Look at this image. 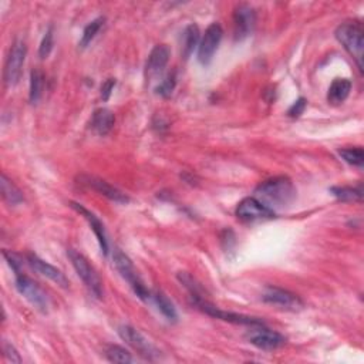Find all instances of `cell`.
<instances>
[{
    "instance_id": "obj_1",
    "label": "cell",
    "mask_w": 364,
    "mask_h": 364,
    "mask_svg": "<svg viewBox=\"0 0 364 364\" xmlns=\"http://www.w3.org/2000/svg\"><path fill=\"white\" fill-rule=\"evenodd\" d=\"M255 194H257L255 198L273 211V208H282L292 204L296 198V188L290 178L275 177L262 182L255 190Z\"/></svg>"
},
{
    "instance_id": "obj_2",
    "label": "cell",
    "mask_w": 364,
    "mask_h": 364,
    "mask_svg": "<svg viewBox=\"0 0 364 364\" xmlns=\"http://www.w3.org/2000/svg\"><path fill=\"white\" fill-rule=\"evenodd\" d=\"M336 39L354 59L360 71H363V50H364V31L360 22H344L336 30Z\"/></svg>"
},
{
    "instance_id": "obj_3",
    "label": "cell",
    "mask_w": 364,
    "mask_h": 364,
    "mask_svg": "<svg viewBox=\"0 0 364 364\" xmlns=\"http://www.w3.org/2000/svg\"><path fill=\"white\" fill-rule=\"evenodd\" d=\"M113 261H114V266L116 269L118 270L120 275L122 276V279H125L127 282H129V285L133 287L134 294L142 299V300H147L148 298H151V294L150 290L145 287L144 282L141 281L138 272L134 266V263L131 262V259L127 257V255L120 250V249H116L114 253H113Z\"/></svg>"
},
{
    "instance_id": "obj_4",
    "label": "cell",
    "mask_w": 364,
    "mask_h": 364,
    "mask_svg": "<svg viewBox=\"0 0 364 364\" xmlns=\"http://www.w3.org/2000/svg\"><path fill=\"white\" fill-rule=\"evenodd\" d=\"M67 257H68L73 268H75V270L77 272L79 278L86 285V287L96 298H101L103 296V283H101L100 276L97 275L96 269L90 265V262L83 257L81 253H79L75 249H68Z\"/></svg>"
},
{
    "instance_id": "obj_5",
    "label": "cell",
    "mask_w": 364,
    "mask_h": 364,
    "mask_svg": "<svg viewBox=\"0 0 364 364\" xmlns=\"http://www.w3.org/2000/svg\"><path fill=\"white\" fill-rule=\"evenodd\" d=\"M26 44L22 40H17L13 43L10 47L9 56L5 63V70H3V80L8 87H13L22 79V71L26 60Z\"/></svg>"
},
{
    "instance_id": "obj_6",
    "label": "cell",
    "mask_w": 364,
    "mask_h": 364,
    "mask_svg": "<svg viewBox=\"0 0 364 364\" xmlns=\"http://www.w3.org/2000/svg\"><path fill=\"white\" fill-rule=\"evenodd\" d=\"M14 276H16L14 283L17 292H19L23 298H26L36 309H39L42 312H47L49 296L44 290L22 272L14 273Z\"/></svg>"
},
{
    "instance_id": "obj_7",
    "label": "cell",
    "mask_w": 364,
    "mask_h": 364,
    "mask_svg": "<svg viewBox=\"0 0 364 364\" xmlns=\"http://www.w3.org/2000/svg\"><path fill=\"white\" fill-rule=\"evenodd\" d=\"M192 299H194V303L199 309V311H203L204 313H207L208 316H212L215 319H221V320H225L229 323L249 326V327L265 326V322L259 317H252V316H246V315H239V313H232V312L222 311V309L216 307V306L211 304L209 302H207L204 298H192Z\"/></svg>"
},
{
    "instance_id": "obj_8",
    "label": "cell",
    "mask_w": 364,
    "mask_h": 364,
    "mask_svg": "<svg viewBox=\"0 0 364 364\" xmlns=\"http://www.w3.org/2000/svg\"><path fill=\"white\" fill-rule=\"evenodd\" d=\"M118 335L120 337L129 344L131 348L140 353V356H142L144 359L147 360H154L155 357L159 356V352L157 350L155 346L145 337L141 332H138L137 329L131 326H121L118 329Z\"/></svg>"
},
{
    "instance_id": "obj_9",
    "label": "cell",
    "mask_w": 364,
    "mask_h": 364,
    "mask_svg": "<svg viewBox=\"0 0 364 364\" xmlns=\"http://www.w3.org/2000/svg\"><path fill=\"white\" fill-rule=\"evenodd\" d=\"M236 216L244 222L265 221L275 218V211L269 209L255 196H249L242 199L238 207H236Z\"/></svg>"
},
{
    "instance_id": "obj_10",
    "label": "cell",
    "mask_w": 364,
    "mask_h": 364,
    "mask_svg": "<svg viewBox=\"0 0 364 364\" xmlns=\"http://www.w3.org/2000/svg\"><path fill=\"white\" fill-rule=\"evenodd\" d=\"M222 36H224V30L221 25H218V23H212L205 30L204 38L201 39L198 46V60L201 62V64L208 66L211 63L215 51L218 50V47H220Z\"/></svg>"
},
{
    "instance_id": "obj_11",
    "label": "cell",
    "mask_w": 364,
    "mask_h": 364,
    "mask_svg": "<svg viewBox=\"0 0 364 364\" xmlns=\"http://www.w3.org/2000/svg\"><path fill=\"white\" fill-rule=\"evenodd\" d=\"M262 300L265 303L279 306L282 309H286V311H292V312H298L303 307V302L295 294L275 286H268L265 289Z\"/></svg>"
},
{
    "instance_id": "obj_12",
    "label": "cell",
    "mask_w": 364,
    "mask_h": 364,
    "mask_svg": "<svg viewBox=\"0 0 364 364\" xmlns=\"http://www.w3.org/2000/svg\"><path fill=\"white\" fill-rule=\"evenodd\" d=\"M249 341L261 350H276L286 344V337L278 332L266 329L265 326L250 327Z\"/></svg>"
},
{
    "instance_id": "obj_13",
    "label": "cell",
    "mask_w": 364,
    "mask_h": 364,
    "mask_svg": "<svg viewBox=\"0 0 364 364\" xmlns=\"http://www.w3.org/2000/svg\"><path fill=\"white\" fill-rule=\"evenodd\" d=\"M255 23H257V14L249 5H239L233 13V27L235 38L242 40L253 31Z\"/></svg>"
},
{
    "instance_id": "obj_14",
    "label": "cell",
    "mask_w": 364,
    "mask_h": 364,
    "mask_svg": "<svg viewBox=\"0 0 364 364\" xmlns=\"http://www.w3.org/2000/svg\"><path fill=\"white\" fill-rule=\"evenodd\" d=\"M81 184L87 185L88 188L97 191L99 194L107 196L110 201H114V203H118V204H127L130 201L129 196H127L125 194H122L121 191H118L117 188H114L113 185L108 184V182L100 179V178H96V177H88V175H83L80 178Z\"/></svg>"
},
{
    "instance_id": "obj_15",
    "label": "cell",
    "mask_w": 364,
    "mask_h": 364,
    "mask_svg": "<svg viewBox=\"0 0 364 364\" xmlns=\"http://www.w3.org/2000/svg\"><path fill=\"white\" fill-rule=\"evenodd\" d=\"M27 262L36 272H39L40 275H43L44 278L50 279L51 282H54V283L64 287V289L68 287V281H67L66 275L60 269H57L56 266L50 265L49 262L40 259L39 257H36V255H29Z\"/></svg>"
},
{
    "instance_id": "obj_16",
    "label": "cell",
    "mask_w": 364,
    "mask_h": 364,
    "mask_svg": "<svg viewBox=\"0 0 364 364\" xmlns=\"http://www.w3.org/2000/svg\"><path fill=\"white\" fill-rule=\"evenodd\" d=\"M70 207L77 211L81 216H84V220L90 224L91 229H93L96 238L100 244V248H101V252L104 255L108 253V239H107V233H105V228L103 225V222L99 220V216H96L93 212H90L87 208H84L81 204H77V203H70Z\"/></svg>"
},
{
    "instance_id": "obj_17",
    "label": "cell",
    "mask_w": 364,
    "mask_h": 364,
    "mask_svg": "<svg viewBox=\"0 0 364 364\" xmlns=\"http://www.w3.org/2000/svg\"><path fill=\"white\" fill-rule=\"evenodd\" d=\"M170 60V49L166 44H158L155 46L147 60V67H145V71H147V77L153 79L159 76L164 71V68L167 67Z\"/></svg>"
},
{
    "instance_id": "obj_18",
    "label": "cell",
    "mask_w": 364,
    "mask_h": 364,
    "mask_svg": "<svg viewBox=\"0 0 364 364\" xmlns=\"http://www.w3.org/2000/svg\"><path fill=\"white\" fill-rule=\"evenodd\" d=\"M114 122H116V117L110 110H108V108H99V110L94 112L93 117H91L90 127L96 134L107 135L112 131Z\"/></svg>"
},
{
    "instance_id": "obj_19",
    "label": "cell",
    "mask_w": 364,
    "mask_h": 364,
    "mask_svg": "<svg viewBox=\"0 0 364 364\" xmlns=\"http://www.w3.org/2000/svg\"><path fill=\"white\" fill-rule=\"evenodd\" d=\"M350 91H352V81L349 79H336L329 87L327 100H329V103L333 105H339L349 97Z\"/></svg>"
},
{
    "instance_id": "obj_20",
    "label": "cell",
    "mask_w": 364,
    "mask_h": 364,
    "mask_svg": "<svg viewBox=\"0 0 364 364\" xmlns=\"http://www.w3.org/2000/svg\"><path fill=\"white\" fill-rule=\"evenodd\" d=\"M0 191H2L5 201L12 207L19 205L25 201L22 191L17 188L5 174H2V178H0Z\"/></svg>"
},
{
    "instance_id": "obj_21",
    "label": "cell",
    "mask_w": 364,
    "mask_h": 364,
    "mask_svg": "<svg viewBox=\"0 0 364 364\" xmlns=\"http://www.w3.org/2000/svg\"><path fill=\"white\" fill-rule=\"evenodd\" d=\"M199 29L196 25H190L187 26V29L182 33V38H181V54L184 59H188L194 49L198 46L199 43Z\"/></svg>"
},
{
    "instance_id": "obj_22",
    "label": "cell",
    "mask_w": 364,
    "mask_h": 364,
    "mask_svg": "<svg viewBox=\"0 0 364 364\" xmlns=\"http://www.w3.org/2000/svg\"><path fill=\"white\" fill-rule=\"evenodd\" d=\"M159 309V312L164 315L168 322H177L178 320V313H177V309L174 306V303L168 299V296L166 294L159 292V290H155V292L151 295Z\"/></svg>"
},
{
    "instance_id": "obj_23",
    "label": "cell",
    "mask_w": 364,
    "mask_h": 364,
    "mask_svg": "<svg viewBox=\"0 0 364 364\" xmlns=\"http://www.w3.org/2000/svg\"><path fill=\"white\" fill-rule=\"evenodd\" d=\"M44 86V76L42 70L34 68L30 75V91H29V100L31 104H38Z\"/></svg>"
},
{
    "instance_id": "obj_24",
    "label": "cell",
    "mask_w": 364,
    "mask_h": 364,
    "mask_svg": "<svg viewBox=\"0 0 364 364\" xmlns=\"http://www.w3.org/2000/svg\"><path fill=\"white\" fill-rule=\"evenodd\" d=\"M330 192L343 203H356L361 201L363 191L361 188H353V187H333L330 188Z\"/></svg>"
},
{
    "instance_id": "obj_25",
    "label": "cell",
    "mask_w": 364,
    "mask_h": 364,
    "mask_svg": "<svg viewBox=\"0 0 364 364\" xmlns=\"http://www.w3.org/2000/svg\"><path fill=\"white\" fill-rule=\"evenodd\" d=\"M103 25H104V17H97V19H94L93 22H90L84 27L80 43H79L81 49H86L91 42L94 40V38L97 36V33L100 31V29L103 27Z\"/></svg>"
},
{
    "instance_id": "obj_26",
    "label": "cell",
    "mask_w": 364,
    "mask_h": 364,
    "mask_svg": "<svg viewBox=\"0 0 364 364\" xmlns=\"http://www.w3.org/2000/svg\"><path fill=\"white\" fill-rule=\"evenodd\" d=\"M105 356L112 363H133L134 359L130 352H127L121 346L112 344L105 349Z\"/></svg>"
},
{
    "instance_id": "obj_27",
    "label": "cell",
    "mask_w": 364,
    "mask_h": 364,
    "mask_svg": "<svg viewBox=\"0 0 364 364\" xmlns=\"http://www.w3.org/2000/svg\"><path fill=\"white\" fill-rule=\"evenodd\" d=\"M340 157L350 164V166L353 167H359L361 168L363 164H364V153H363V148L361 147H350V148H341L339 151Z\"/></svg>"
},
{
    "instance_id": "obj_28",
    "label": "cell",
    "mask_w": 364,
    "mask_h": 364,
    "mask_svg": "<svg viewBox=\"0 0 364 364\" xmlns=\"http://www.w3.org/2000/svg\"><path fill=\"white\" fill-rule=\"evenodd\" d=\"M53 46H54V36H53V29L49 27V30L46 31L44 38L40 43V47H39V56L40 59H47L49 54L51 53L53 50Z\"/></svg>"
},
{
    "instance_id": "obj_29",
    "label": "cell",
    "mask_w": 364,
    "mask_h": 364,
    "mask_svg": "<svg viewBox=\"0 0 364 364\" xmlns=\"http://www.w3.org/2000/svg\"><path fill=\"white\" fill-rule=\"evenodd\" d=\"M175 87V77L174 76H168L166 80H162L161 84L155 88L157 93L162 97H170L172 94Z\"/></svg>"
},
{
    "instance_id": "obj_30",
    "label": "cell",
    "mask_w": 364,
    "mask_h": 364,
    "mask_svg": "<svg viewBox=\"0 0 364 364\" xmlns=\"http://www.w3.org/2000/svg\"><path fill=\"white\" fill-rule=\"evenodd\" d=\"M306 105H307V101H306L304 99H299V100H296V101L292 104V107H290L289 110H287V116H289V117H292V118H298V117H300V116L303 114V112H304Z\"/></svg>"
},
{
    "instance_id": "obj_31",
    "label": "cell",
    "mask_w": 364,
    "mask_h": 364,
    "mask_svg": "<svg viewBox=\"0 0 364 364\" xmlns=\"http://www.w3.org/2000/svg\"><path fill=\"white\" fill-rule=\"evenodd\" d=\"M3 356L10 363H22V357L17 353V350L8 341H3Z\"/></svg>"
},
{
    "instance_id": "obj_32",
    "label": "cell",
    "mask_w": 364,
    "mask_h": 364,
    "mask_svg": "<svg viewBox=\"0 0 364 364\" xmlns=\"http://www.w3.org/2000/svg\"><path fill=\"white\" fill-rule=\"evenodd\" d=\"M114 87H116V80L114 79H108L107 81L103 83V86H101V99L104 101H107L108 99H110Z\"/></svg>"
}]
</instances>
